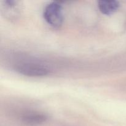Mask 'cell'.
Wrapping results in <instances>:
<instances>
[{
  "mask_svg": "<svg viewBox=\"0 0 126 126\" xmlns=\"http://www.w3.org/2000/svg\"><path fill=\"white\" fill-rule=\"evenodd\" d=\"M44 18L51 27L59 28L62 26L63 20L62 8L60 3L52 2L45 7Z\"/></svg>",
  "mask_w": 126,
  "mask_h": 126,
  "instance_id": "obj_1",
  "label": "cell"
},
{
  "mask_svg": "<svg viewBox=\"0 0 126 126\" xmlns=\"http://www.w3.org/2000/svg\"><path fill=\"white\" fill-rule=\"evenodd\" d=\"M17 70L20 73L29 76H44L49 72L48 68L45 65L30 62L20 64L17 66Z\"/></svg>",
  "mask_w": 126,
  "mask_h": 126,
  "instance_id": "obj_2",
  "label": "cell"
},
{
  "mask_svg": "<svg viewBox=\"0 0 126 126\" xmlns=\"http://www.w3.org/2000/svg\"><path fill=\"white\" fill-rule=\"evenodd\" d=\"M119 3L116 1L102 0L98 2V7L102 13L105 15H110L114 13L119 8Z\"/></svg>",
  "mask_w": 126,
  "mask_h": 126,
  "instance_id": "obj_3",
  "label": "cell"
},
{
  "mask_svg": "<svg viewBox=\"0 0 126 126\" xmlns=\"http://www.w3.org/2000/svg\"><path fill=\"white\" fill-rule=\"evenodd\" d=\"M46 117L43 114H33L25 118V121L29 125H36L45 121Z\"/></svg>",
  "mask_w": 126,
  "mask_h": 126,
  "instance_id": "obj_4",
  "label": "cell"
}]
</instances>
